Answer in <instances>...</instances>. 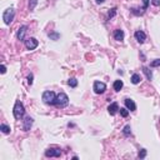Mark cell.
Wrapping results in <instances>:
<instances>
[{
  "instance_id": "obj_1",
  "label": "cell",
  "mask_w": 160,
  "mask_h": 160,
  "mask_svg": "<svg viewBox=\"0 0 160 160\" xmlns=\"http://www.w3.org/2000/svg\"><path fill=\"white\" fill-rule=\"evenodd\" d=\"M13 114H14V118L17 120H20L24 114H25V108H24L23 103L20 101V100H17L15 101V105H14V109H13Z\"/></svg>"
},
{
  "instance_id": "obj_2",
  "label": "cell",
  "mask_w": 160,
  "mask_h": 160,
  "mask_svg": "<svg viewBox=\"0 0 160 160\" xmlns=\"http://www.w3.org/2000/svg\"><path fill=\"white\" fill-rule=\"evenodd\" d=\"M55 100H57V95L54 91H44L43 93V101L48 104V105H55Z\"/></svg>"
},
{
  "instance_id": "obj_3",
  "label": "cell",
  "mask_w": 160,
  "mask_h": 160,
  "mask_svg": "<svg viewBox=\"0 0 160 160\" xmlns=\"http://www.w3.org/2000/svg\"><path fill=\"white\" fill-rule=\"evenodd\" d=\"M68 104H69V98L65 93H60L59 95H57V100H55V105L58 108H65Z\"/></svg>"
},
{
  "instance_id": "obj_4",
  "label": "cell",
  "mask_w": 160,
  "mask_h": 160,
  "mask_svg": "<svg viewBox=\"0 0 160 160\" xmlns=\"http://www.w3.org/2000/svg\"><path fill=\"white\" fill-rule=\"evenodd\" d=\"M14 17H15V10L13 9V8H8V9L4 11V14H3L4 23H5L6 25H9V24L14 20Z\"/></svg>"
},
{
  "instance_id": "obj_5",
  "label": "cell",
  "mask_w": 160,
  "mask_h": 160,
  "mask_svg": "<svg viewBox=\"0 0 160 160\" xmlns=\"http://www.w3.org/2000/svg\"><path fill=\"white\" fill-rule=\"evenodd\" d=\"M60 155H61V150L59 148H49L45 151V157L48 158H60Z\"/></svg>"
},
{
  "instance_id": "obj_6",
  "label": "cell",
  "mask_w": 160,
  "mask_h": 160,
  "mask_svg": "<svg viewBox=\"0 0 160 160\" xmlns=\"http://www.w3.org/2000/svg\"><path fill=\"white\" fill-rule=\"evenodd\" d=\"M39 45V41L35 38H29V39H26L25 40V48L28 50H34V49H37Z\"/></svg>"
},
{
  "instance_id": "obj_7",
  "label": "cell",
  "mask_w": 160,
  "mask_h": 160,
  "mask_svg": "<svg viewBox=\"0 0 160 160\" xmlns=\"http://www.w3.org/2000/svg\"><path fill=\"white\" fill-rule=\"evenodd\" d=\"M106 90V85L101 81H95L94 83V91L97 94H103Z\"/></svg>"
},
{
  "instance_id": "obj_8",
  "label": "cell",
  "mask_w": 160,
  "mask_h": 160,
  "mask_svg": "<svg viewBox=\"0 0 160 160\" xmlns=\"http://www.w3.org/2000/svg\"><path fill=\"white\" fill-rule=\"evenodd\" d=\"M26 31H28V26L26 25H23V26H20L19 28V30H18V33H17V38L18 40H24L25 41V35H26Z\"/></svg>"
},
{
  "instance_id": "obj_9",
  "label": "cell",
  "mask_w": 160,
  "mask_h": 160,
  "mask_svg": "<svg viewBox=\"0 0 160 160\" xmlns=\"http://www.w3.org/2000/svg\"><path fill=\"white\" fill-rule=\"evenodd\" d=\"M33 123H34L33 118L26 117L25 119L23 120V130H24V131H29L30 128H31V125H33Z\"/></svg>"
},
{
  "instance_id": "obj_10",
  "label": "cell",
  "mask_w": 160,
  "mask_h": 160,
  "mask_svg": "<svg viewBox=\"0 0 160 160\" xmlns=\"http://www.w3.org/2000/svg\"><path fill=\"white\" fill-rule=\"evenodd\" d=\"M125 106H126V109L128 110H130V111H135L137 110V104L134 103V100H131V99H125Z\"/></svg>"
},
{
  "instance_id": "obj_11",
  "label": "cell",
  "mask_w": 160,
  "mask_h": 160,
  "mask_svg": "<svg viewBox=\"0 0 160 160\" xmlns=\"http://www.w3.org/2000/svg\"><path fill=\"white\" fill-rule=\"evenodd\" d=\"M135 39L138 40V43L143 44L144 41H145V39H146V35H145V33H144V31L138 30V31H135Z\"/></svg>"
},
{
  "instance_id": "obj_12",
  "label": "cell",
  "mask_w": 160,
  "mask_h": 160,
  "mask_svg": "<svg viewBox=\"0 0 160 160\" xmlns=\"http://www.w3.org/2000/svg\"><path fill=\"white\" fill-rule=\"evenodd\" d=\"M108 111H109V114L110 115H115L119 111V105H118V103H111L109 108H108Z\"/></svg>"
},
{
  "instance_id": "obj_13",
  "label": "cell",
  "mask_w": 160,
  "mask_h": 160,
  "mask_svg": "<svg viewBox=\"0 0 160 160\" xmlns=\"http://www.w3.org/2000/svg\"><path fill=\"white\" fill-rule=\"evenodd\" d=\"M124 37H125V34H124L123 30L117 29V30L114 31V39L118 40V41H123V40H124Z\"/></svg>"
},
{
  "instance_id": "obj_14",
  "label": "cell",
  "mask_w": 160,
  "mask_h": 160,
  "mask_svg": "<svg viewBox=\"0 0 160 160\" xmlns=\"http://www.w3.org/2000/svg\"><path fill=\"white\" fill-rule=\"evenodd\" d=\"M143 73L145 74V77H146L148 80H151V79H153V73H151V70L149 69V68L144 66V68H143Z\"/></svg>"
},
{
  "instance_id": "obj_15",
  "label": "cell",
  "mask_w": 160,
  "mask_h": 160,
  "mask_svg": "<svg viewBox=\"0 0 160 160\" xmlns=\"http://www.w3.org/2000/svg\"><path fill=\"white\" fill-rule=\"evenodd\" d=\"M123 85H124V84H123L121 80H115V81H114V90L115 91H120L123 89Z\"/></svg>"
},
{
  "instance_id": "obj_16",
  "label": "cell",
  "mask_w": 160,
  "mask_h": 160,
  "mask_svg": "<svg viewBox=\"0 0 160 160\" xmlns=\"http://www.w3.org/2000/svg\"><path fill=\"white\" fill-rule=\"evenodd\" d=\"M140 81H141V77H140L139 74H133V75H131V83H133V84L137 85V84H139Z\"/></svg>"
},
{
  "instance_id": "obj_17",
  "label": "cell",
  "mask_w": 160,
  "mask_h": 160,
  "mask_svg": "<svg viewBox=\"0 0 160 160\" xmlns=\"http://www.w3.org/2000/svg\"><path fill=\"white\" fill-rule=\"evenodd\" d=\"M68 85L71 86V88H77V85H78V80L75 79V78L69 79V80H68Z\"/></svg>"
},
{
  "instance_id": "obj_18",
  "label": "cell",
  "mask_w": 160,
  "mask_h": 160,
  "mask_svg": "<svg viewBox=\"0 0 160 160\" xmlns=\"http://www.w3.org/2000/svg\"><path fill=\"white\" fill-rule=\"evenodd\" d=\"M0 130H1L4 134H9L10 133V128L8 125H5V124H1V125H0Z\"/></svg>"
},
{
  "instance_id": "obj_19",
  "label": "cell",
  "mask_w": 160,
  "mask_h": 160,
  "mask_svg": "<svg viewBox=\"0 0 160 160\" xmlns=\"http://www.w3.org/2000/svg\"><path fill=\"white\" fill-rule=\"evenodd\" d=\"M119 111H120V115H121L123 118H126L128 115H129V111H128V109H125V108H120Z\"/></svg>"
},
{
  "instance_id": "obj_20",
  "label": "cell",
  "mask_w": 160,
  "mask_h": 160,
  "mask_svg": "<svg viewBox=\"0 0 160 160\" xmlns=\"http://www.w3.org/2000/svg\"><path fill=\"white\" fill-rule=\"evenodd\" d=\"M123 133H124V135H126V137H129V135L131 134V129H130V125H126L125 128H124Z\"/></svg>"
},
{
  "instance_id": "obj_21",
  "label": "cell",
  "mask_w": 160,
  "mask_h": 160,
  "mask_svg": "<svg viewBox=\"0 0 160 160\" xmlns=\"http://www.w3.org/2000/svg\"><path fill=\"white\" fill-rule=\"evenodd\" d=\"M115 14H117V8H113L109 13H108V18L111 19V18H114L115 17Z\"/></svg>"
},
{
  "instance_id": "obj_22",
  "label": "cell",
  "mask_w": 160,
  "mask_h": 160,
  "mask_svg": "<svg viewBox=\"0 0 160 160\" xmlns=\"http://www.w3.org/2000/svg\"><path fill=\"white\" fill-rule=\"evenodd\" d=\"M37 4H38V0H30L29 1V9L34 10V8L37 6Z\"/></svg>"
},
{
  "instance_id": "obj_23",
  "label": "cell",
  "mask_w": 160,
  "mask_h": 160,
  "mask_svg": "<svg viewBox=\"0 0 160 160\" xmlns=\"http://www.w3.org/2000/svg\"><path fill=\"white\" fill-rule=\"evenodd\" d=\"M49 38L53 39V40H58L60 38V34H58V33H49Z\"/></svg>"
},
{
  "instance_id": "obj_24",
  "label": "cell",
  "mask_w": 160,
  "mask_h": 160,
  "mask_svg": "<svg viewBox=\"0 0 160 160\" xmlns=\"http://www.w3.org/2000/svg\"><path fill=\"white\" fill-rule=\"evenodd\" d=\"M150 66H151V68H157V66H160V59H155L154 61H151Z\"/></svg>"
},
{
  "instance_id": "obj_25",
  "label": "cell",
  "mask_w": 160,
  "mask_h": 160,
  "mask_svg": "<svg viewBox=\"0 0 160 160\" xmlns=\"http://www.w3.org/2000/svg\"><path fill=\"white\" fill-rule=\"evenodd\" d=\"M138 157H139L140 159H144V158L146 157V150H145V149H141V150L139 151V155H138Z\"/></svg>"
},
{
  "instance_id": "obj_26",
  "label": "cell",
  "mask_w": 160,
  "mask_h": 160,
  "mask_svg": "<svg viewBox=\"0 0 160 160\" xmlns=\"http://www.w3.org/2000/svg\"><path fill=\"white\" fill-rule=\"evenodd\" d=\"M143 10H146L148 6H149V0H143Z\"/></svg>"
},
{
  "instance_id": "obj_27",
  "label": "cell",
  "mask_w": 160,
  "mask_h": 160,
  "mask_svg": "<svg viewBox=\"0 0 160 160\" xmlns=\"http://www.w3.org/2000/svg\"><path fill=\"white\" fill-rule=\"evenodd\" d=\"M28 84H29V85H33V74H30L29 77H28Z\"/></svg>"
},
{
  "instance_id": "obj_28",
  "label": "cell",
  "mask_w": 160,
  "mask_h": 160,
  "mask_svg": "<svg viewBox=\"0 0 160 160\" xmlns=\"http://www.w3.org/2000/svg\"><path fill=\"white\" fill-rule=\"evenodd\" d=\"M151 4H153L154 6H159L160 5V0H151Z\"/></svg>"
},
{
  "instance_id": "obj_29",
  "label": "cell",
  "mask_w": 160,
  "mask_h": 160,
  "mask_svg": "<svg viewBox=\"0 0 160 160\" xmlns=\"http://www.w3.org/2000/svg\"><path fill=\"white\" fill-rule=\"evenodd\" d=\"M5 73H6V68H5V65L3 64V65H1V74H5Z\"/></svg>"
},
{
  "instance_id": "obj_30",
  "label": "cell",
  "mask_w": 160,
  "mask_h": 160,
  "mask_svg": "<svg viewBox=\"0 0 160 160\" xmlns=\"http://www.w3.org/2000/svg\"><path fill=\"white\" fill-rule=\"evenodd\" d=\"M95 1H97V4H103L105 0H95Z\"/></svg>"
}]
</instances>
